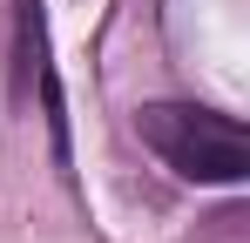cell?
Here are the masks:
<instances>
[{
  "label": "cell",
  "instance_id": "cell-1",
  "mask_svg": "<svg viewBox=\"0 0 250 243\" xmlns=\"http://www.w3.org/2000/svg\"><path fill=\"white\" fill-rule=\"evenodd\" d=\"M135 135H142L183 182L237 189L250 176V135L230 115H216V108H196V101H142V108H135Z\"/></svg>",
  "mask_w": 250,
  "mask_h": 243
},
{
  "label": "cell",
  "instance_id": "cell-2",
  "mask_svg": "<svg viewBox=\"0 0 250 243\" xmlns=\"http://www.w3.org/2000/svg\"><path fill=\"white\" fill-rule=\"evenodd\" d=\"M47 61V20H41V0H21L14 14V101L34 95V75Z\"/></svg>",
  "mask_w": 250,
  "mask_h": 243
}]
</instances>
